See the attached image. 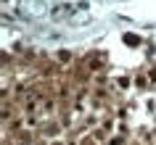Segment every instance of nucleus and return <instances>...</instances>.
I'll list each match as a JSON object with an SVG mask.
<instances>
[{"label": "nucleus", "instance_id": "nucleus-1", "mask_svg": "<svg viewBox=\"0 0 156 145\" xmlns=\"http://www.w3.org/2000/svg\"><path fill=\"white\" fill-rule=\"evenodd\" d=\"M124 42L127 45H140V37L138 34H124Z\"/></svg>", "mask_w": 156, "mask_h": 145}]
</instances>
